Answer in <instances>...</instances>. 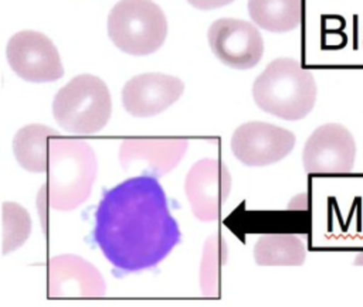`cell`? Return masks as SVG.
I'll return each mask as SVG.
<instances>
[{"label":"cell","instance_id":"1","mask_svg":"<svg viewBox=\"0 0 363 307\" xmlns=\"http://www.w3.org/2000/svg\"><path fill=\"white\" fill-rule=\"evenodd\" d=\"M94 242L119 272L157 266L180 242L166 194L153 175L128 178L108 190L95 211Z\"/></svg>","mask_w":363,"mask_h":307},{"label":"cell","instance_id":"2","mask_svg":"<svg viewBox=\"0 0 363 307\" xmlns=\"http://www.w3.org/2000/svg\"><path fill=\"white\" fill-rule=\"evenodd\" d=\"M98 173L94 149L84 140L58 136L51 141L47 180L37 205L43 226L47 211H72L88 199Z\"/></svg>","mask_w":363,"mask_h":307},{"label":"cell","instance_id":"3","mask_svg":"<svg viewBox=\"0 0 363 307\" xmlns=\"http://www.w3.org/2000/svg\"><path fill=\"white\" fill-rule=\"evenodd\" d=\"M316 82L294 58H277L257 76L252 96L259 109L284 120L303 119L315 106Z\"/></svg>","mask_w":363,"mask_h":307},{"label":"cell","instance_id":"4","mask_svg":"<svg viewBox=\"0 0 363 307\" xmlns=\"http://www.w3.org/2000/svg\"><path fill=\"white\" fill-rule=\"evenodd\" d=\"M112 112L106 83L95 75L72 78L54 96L52 115L57 123L71 134L89 136L108 123Z\"/></svg>","mask_w":363,"mask_h":307},{"label":"cell","instance_id":"5","mask_svg":"<svg viewBox=\"0 0 363 307\" xmlns=\"http://www.w3.org/2000/svg\"><path fill=\"white\" fill-rule=\"evenodd\" d=\"M108 35L126 54H153L166 40L167 20L152 0H121L108 16Z\"/></svg>","mask_w":363,"mask_h":307},{"label":"cell","instance_id":"6","mask_svg":"<svg viewBox=\"0 0 363 307\" xmlns=\"http://www.w3.org/2000/svg\"><path fill=\"white\" fill-rule=\"evenodd\" d=\"M11 69L28 82H52L64 75V66L54 42L38 31L14 34L6 48Z\"/></svg>","mask_w":363,"mask_h":307},{"label":"cell","instance_id":"7","mask_svg":"<svg viewBox=\"0 0 363 307\" xmlns=\"http://www.w3.org/2000/svg\"><path fill=\"white\" fill-rule=\"evenodd\" d=\"M184 191L193 215L201 222H213L230 195V171L217 158H201L189 170Z\"/></svg>","mask_w":363,"mask_h":307},{"label":"cell","instance_id":"8","mask_svg":"<svg viewBox=\"0 0 363 307\" xmlns=\"http://www.w3.org/2000/svg\"><path fill=\"white\" fill-rule=\"evenodd\" d=\"M356 143L352 133L339 123L319 126L308 137L302 163L311 174H337L353 170Z\"/></svg>","mask_w":363,"mask_h":307},{"label":"cell","instance_id":"9","mask_svg":"<svg viewBox=\"0 0 363 307\" xmlns=\"http://www.w3.org/2000/svg\"><path fill=\"white\" fill-rule=\"evenodd\" d=\"M213 54L227 66L250 69L264 54V40L257 27L238 18L216 20L207 33Z\"/></svg>","mask_w":363,"mask_h":307},{"label":"cell","instance_id":"10","mask_svg":"<svg viewBox=\"0 0 363 307\" xmlns=\"http://www.w3.org/2000/svg\"><path fill=\"white\" fill-rule=\"evenodd\" d=\"M295 134L265 122H248L238 126L231 137L235 158L250 167L274 164L286 157L295 146Z\"/></svg>","mask_w":363,"mask_h":307},{"label":"cell","instance_id":"11","mask_svg":"<svg viewBox=\"0 0 363 307\" xmlns=\"http://www.w3.org/2000/svg\"><path fill=\"white\" fill-rule=\"evenodd\" d=\"M182 79L147 72L129 79L122 89V105L128 113L136 117H150L172 106L183 95Z\"/></svg>","mask_w":363,"mask_h":307},{"label":"cell","instance_id":"12","mask_svg":"<svg viewBox=\"0 0 363 307\" xmlns=\"http://www.w3.org/2000/svg\"><path fill=\"white\" fill-rule=\"evenodd\" d=\"M47 276L50 299L102 297L106 293V284L99 270L75 255L50 259Z\"/></svg>","mask_w":363,"mask_h":307},{"label":"cell","instance_id":"13","mask_svg":"<svg viewBox=\"0 0 363 307\" xmlns=\"http://www.w3.org/2000/svg\"><path fill=\"white\" fill-rule=\"evenodd\" d=\"M187 146L186 139H126L119 147V161L125 170L143 161L155 175H164L179 164Z\"/></svg>","mask_w":363,"mask_h":307},{"label":"cell","instance_id":"14","mask_svg":"<svg viewBox=\"0 0 363 307\" xmlns=\"http://www.w3.org/2000/svg\"><path fill=\"white\" fill-rule=\"evenodd\" d=\"M61 136L51 126L27 124L14 134L13 153L24 170L30 173H47L51 141Z\"/></svg>","mask_w":363,"mask_h":307},{"label":"cell","instance_id":"15","mask_svg":"<svg viewBox=\"0 0 363 307\" xmlns=\"http://www.w3.org/2000/svg\"><path fill=\"white\" fill-rule=\"evenodd\" d=\"M305 257V243L292 233H267L254 246V259L259 266H299Z\"/></svg>","mask_w":363,"mask_h":307},{"label":"cell","instance_id":"16","mask_svg":"<svg viewBox=\"0 0 363 307\" xmlns=\"http://www.w3.org/2000/svg\"><path fill=\"white\" fill-rule=\"evenodd\" d=\"M251 20L272 33H286L302 21V0H248Z\"/></svg>","mask_w":363,"mask_h":307},{"label":"cell","instance_id":"17","mask_svg":"<svg viewBox=\"0 0 363 307\" xmlns=\"http://www.w3.org/2000/svg\"><path fill=\"white\" fill-rule=\"evenodd\" d=\"M227 260V245L223 236L213 235L204 245L201 267H200V287L207 297L218 296L220 269Z\"/></svg>","mask_w":363,"mask_h":307},{"label":"cell","instance_id":"18","mask_svg":"<svg viewBox=\"0 0 363 307\" xmlns=\"http://www.w3.org/2000/svg\"><path fill=\"white\" fill-rule=\"evenodd\" d=\"M31 218L17 202H3V253L18 249L28 239Z\"/></svg>","mask_w":363,"mask_h":307},{"label":"cell","instance_id":"19","mask_svg":"<svg viewBox=\"0 0 363 307\" xmlns=\"http://www.w3.org/2000/svg\"><path fill=\"white\" fill-rule=\"evenodd\" d=\"M189 4H191L193 7L199 8V10H213V8H218V7H224L230 3H233L234 0H187Z\"/></svg>","mask_w":363,"mask_h":307},{"label":"cell","instance_id":"20","mask_svg":"<svg viewBox=\"0 0 363 307\" xmlns=\"http://www.w3.org/2000/svg\"><path fill=\"white\" fill-rule=\"evenodd\" d=\"M354 265H359V266H363V253H359L356 257H354Z\"/></svg>","mask_w":363,"mask_h":307}]
</instances>
